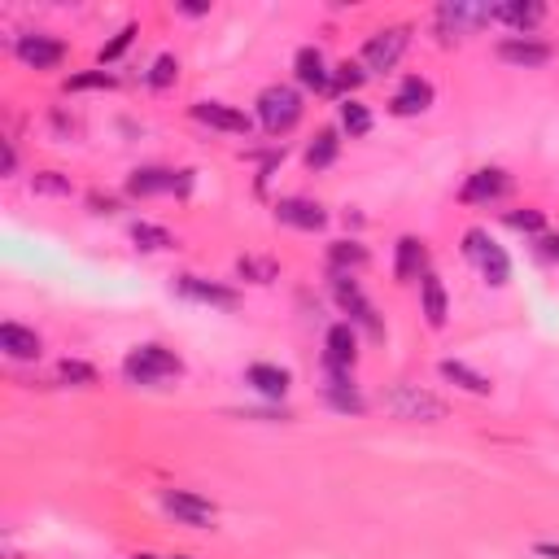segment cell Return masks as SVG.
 <instances>
[{
  "mask_svg": "<svg viewBox=\"0 0 559 559\" xmlns=\"http://www.w3.org/2000/svg\"><path fill=\"white\" fill-rule=\"evenodd\" d=\"M123 376L132 385H166V380L184 376V363H180V354L166 346H136L123 359Z\"/></svg>",
  "mask_w": 559,
  "mask_h": 559,
  "instance_id": "1",
  "label": "cell"
},
{
  "mask_svg": "<svg viewBox=\"0 0 559 559\" xmlns=\"http://www.w3.org/2000/svg\"><path fill=\"white\" fill-rule=\"evenodd\" d=\"M463 254H468V263L477 267L485 276V284H494V289H503V284L511 280V258L490 232H481V228L463 232Z\"/></svg>",
  "mask_w": 559,
  "mask_h": 559,
  "instance_id": "2",
  "label": "cell"
},
{
  "mask_svg": "<svg viewBox=\"0 0 559 559\" xmlns=\"http://www.w3.org/2000/svg\"><path fill=\"white\" fill-rule=\"evenodd\" d=\"M297 118H302V97H297L289 83H271V88L258 92V123H263L271 136L293 132Z\"/></svg>",
  "mask_w": 559,
  "mask_h": 559,
  "instance_id": "3",
  "label": "cell"
},
{
  "mask_svg": "<svg viewBox=\"0 0 559 559\" xmlns=\"http://www.w3.org/2000/svg\"><path fill=\"white\" fill-rule=\"evenodd\" d=\"M385 407L398 415V420H424V424H437L446 415V402L437 394H428L420 385H394L385 398Z\"/></svg>",
  "mask_w": 559,
  "mask_h": 559,
  "instance_id": "4",
  "label": "cell"
},
{
  "mask_svg": "<svg viewBox=\"0 0 559 559\" xmlns=\"http://www.w3.org/2000/svg\"><path fill=\"white\" fill-rule=\"evenodd\" d=\"M407 44H411L407 27L376 31L372 40L363 44V70H367V75H385V70H394L402 62V53H407Z\"/></svg>",
  "mask_w": 559,
  "mask_h": 559,
  "instance_id": "5",
  "label": "cell"
},
{
  "mask_svg": "<svg viewBox=\"0 0 559 559\" xmlns=\"http://www.w3.org/2000/svg\"><path fill=\"white\" fill-rule=\"evenodd\" d=\"M14 53H18V62L31 70H57L66 62V44L44 35V31H22L14 40Z\"/></svg>",
  "mask_w": 559,
  "mask_h": 559,
  "instance_id": "6",
  "label": "cell"
},
{
  "mask_svg": "<svg viewBox=\"0 0 559 559\" xmlns=\"http://www.w3.org/2000/svg\"><path fill=\"white\" fill-rule=\"evenodd\" d=\"M162 507L188 529H210L214 516H219V507H214L210 498L193 494V490H162Z\"/></svg>",
  "mask_w": 559,
  "mask_h": 559,
  "instance_id": "7",
  "label": "cell"
},
{
  "mask_svg": "<svg viewBox=\"0 0 559 559\" xmlns=\"http://www.w3.org/2000/svg\"><path fill=\"white\" fill-rule=\"evenodd\" d=\"M188 171H166V166H140L127 180L132 197H158V193H188Z\"/></svg>",
  "mask_w": 559,
  "mask_h": 559,
  "instance_id": "8",
  "label": "cell"
},
{
  "mask_svg": "<svg viewBox=\"0 0 559 559\" xmlns=\"http://www.w3.org/2000/svg\"><path fill=\"white\" fill-rule=\"evenodd\" d=\"M332 297H337V306L346 311L354 324H363L367 332H376L380 337V319H376V306L363 297V289H359V280L354 276H332Z\"/></svg>",
  "mask_w": 559,
  "mask_h": 559,
  "instance_id": "9",
  "label": "cell"
},
{
  "mask_svg": "<svg viewBox=\"0 0 559 559\" xmlns=\"http://www.w3.org/2000/svg\"><path fill=\"white\" fill-rule=\"evenodd\" d=\"M507 171H498V166H481V171H472L468 180H463L459 197L468 201V206H490V201H503L507 197Z\"/></svg>",
  "mask_w": 559,
  "mask_h": 559,
  "instance_id": "10",
  "label": "cell"
},
{
  "mask_svg": "<svg viewBox=\"0 0 559 559\" xmlns=\"http://www.w3.org/2000/svg\"><path fill=\"white\" fill-rule=\"evenodd\" d=\"M276 219L284 228H297V232H319L328 223V214L311 197H284V201H276Z\"/></svg>",
  "mask_w": 559,
  "mask_h": 559,
  "instance_id": "11",
  "label": "cell"
},
{
  "mask_svg": "<svg viewBox=\"0 0 559 559\" xmlns=\"http://www.w3.org/2000/svg\"><path fill=\"white\" fill-rule=\"evenodd\" d=\"M359 359V337L350 324H332L324 337V372H350Z\"/></svg>",
  "mask_w": 559,
  "mask_h": 559,
  "instance_id": "12",
  "label": "cell"
},
{
  "mask_svg": "<svg viewBox=\"0 0 559 559\" xmlns=\"http://www.w3.org/2000/svg\"><path fill=\"white\" fill-rule=\"evenodd\" d=\"M193 118H197V123H206V127H214V132L249 136V114H241L236 105H223V101H197V105H193Z\"/></svg>",
  "mask_w": 559,
  "mask_h": 559,
  "instance_id": "13",
  "label": "cell"
},
{
  "mask_svg": "<svg viewBox=\"0 0 559 559\" xmlns=\"http://www.w3.org/2000/svg\"><path fill=\"white\" fill-rule=\"evenodd\" d=\"M175 289H180L184 297H193V302L219 306V311H236V306H241V293H236V289H223V284L201 280V276H180V280H175Z\"/></svg>",
  "mask_w": 559,
  "mask_h": 559,
  "instance_id": "14",
  "label": "cell"
},
{
  "mask_svg": "<svg viewBox=\"0 0 559 559\" xmlns=\"http://www.w3.org/2000/svg\"><path fill=\"white\" fill-rule=\"evenodd\" d=\"M498 57H503V62H511V66L533 70V66H546V62H551V44L529 40V35H507V40L498 44Z\"/></svg>",
  "mask_w": 559,
  "mask_h": 559,
  "instance_id": "15",
  "label": "cell"
},
{
  "mask_svg": "<svg viewBox=\"0 0 559 559\" xmlns=\"http://www.w3.org/2000/svg\"><path fill=\"white\" fill-rule=\"evenodd\" d=\"M428 105H433V83L420 79V75H407L398 83L394 101H389V110H394L398 118H411V114H424Z\"/></svg>",
  "mask_w": 559,
  "mask_h": 559,
  "instance_id": "16",
  "label": "cell"
},
{
  "mask_svg": "<svg viewBox=\"0 0 559 559\" xmlns=\"http://www.w3.org/2000/svg\"><path fill=\"white\" fill-rule=\"evenodd\" d=\"M437 22L442 27H455V31H472V27H485L494 22V5H468V0H446L437 9Z\"/></svg>",
  "mask_w": 559,
  "mask_h": 559,
  "instance_id": "17",
  "label": "cell"
},
{
  "mask_svg": "<svg viewBox=\"0 0 559 559\" xmlns=\"http://www.w3.org/2000/svg\"><path fill=\"white\" fill-rule=\"evenodd\" d=\"M0 350H5L14 363H35L44 346H40V337H35L31 328H22V324H0Z\"/></svg>",
  "mask_w": 559,
  "mask_h": 559,
  "instance_id": "18",
  "label": "cell"
},
{
  "mask_svg": "<svg viewBox=\"0 0 559 559\" xmlns=\"http://www.w3.org/2000/svg\"><path fill=\"white\" fill-rule=\"evenodd\" d=\"M324 398H328L337 411H346V415H359V411L367 407L363 394L354 389L350 372H328V380H324Z\"/></svg>",
  "mask_w": 559,
  "mask_h": 559,
  "instance_id": "19",
  "label": "cell"
},
{
  "mask_svg": "<svg viewBox=\"0 0 559 559\" xmlns=\"http://www.w3.org/2000/svg\"><path fill=\"white\" fill-rule=\"evenodd\" d=\"M542 18H546V9L538 5V0H525V5H520V0H507V5H494V22H507V27H516L520 35H525V31H533Z\"/></svg>",
  "mask_w": 559,
  "mask_h": 559,
  "instance_id": "20",
  "label": "cell"
},
{
  "mask_svg": "<svg viewBox=\"0 0 559 559\" xmlns=\"http://www.w3.org/2000/svg\"><path fill=\"white\" fill-rule=\"evenodd\" d=\"M428 249H424V241H415V236H402L398 241V258H394V276L398 280H415V276H428Z\"/></svg>",
  "mask_w": 559,
  "mask_h": 559,
  "instance_id": "21",
  "label": "cell"
},
{
  "mask_svg": "<svg viewBox=\"0 0 559 559\" xmlns=\"http://www.w3.org/2000/svg\"><path fill=\"white\" fill-rule=\"evenodd\" d=\"M245 380H249V385H254L263 398H284V394H289V385H293L289 372H284V367H276V363H254V367L245 372Z\"/></svg>",
  "mask_w": 559,
  "mask_h": 559,
  "instance_id": "22",
  "label": "cell"
},
{
  "mask_svg": "<svg viewBox=\"0 0 559 559\" xmlns=\"http://www.w3.org/2000/svg\"><path fill=\"white\" fill-rule=\"evenodd\" d=\"M297 83H306V88H315V92L332 88V70H328V62H324V53L319 49L297 53Z\"/></svg>",
  "mask_w": 559,
  "mask_h": 559,
  "instance_id": "23",
  "label": "cell"
},
{
  "mask_svg": "<svg viewBox=\"0 0 559 559\" xmlns=\"http://www.w3.org/2000/svg\"><path fill=\"white\" fill-rule=\"evenodd\" d=\"M420 297H424V319H428V328H446V315H450V306H446V289H442V280L428 271V276L420 280Z\"/></svg>",
  "mask_w": 559,
  "mask_h": 559,
  "instance_id": "24",
  "label": "cell"
},
{
  "mask_svg": "<svg viewBox=\"0 0 559 559\" xmlns=\"http://www.w3.org/2000/svg\"><path fill=\"white\" fill-rule=\"evenodd\" d=\"M437 372H442L450 385H459V389H468V394H477V398H485L490 394V376H481V372H472L468 363H459V359H442V367H437Z\"/></svg>",
  "mask_w": 559,
  "mask_h": 559,
  "instance_id": "25",
  "label": "cell"
},
{
  "mask_svg": "<svg viewBox=\"0 0 559 559\" xmlns=\"http://www.w3.org/2000/svg\"><path fill=\"white\" fill-rule=\"evenodd\" d=\"M328 263H332V276H350V271H359L367 263V249L359 241H337L328 249Z\"/></svg>",
  "mask_w": 559,
  "mask_h": 559,
  "instance_id": "26",
  "label": "cell"
},
{
  "mask_svg": "<svg viewBox=\"0 0 559 559\" xmlns=\"http://www.w3.org/2000/svg\"><path fill=\"white\" fill-rule=\"evenodd\" d=\"M337 153H341L337 132H319L311 145H306V166H311V171H324V166L337 162Z\"/></svg>",
  "mask_w": 559,
  "mask_h": 559,
  "instance_id": "27",
  "label": "cell"
},
{
  "mask_svg": "<svg viewBox=\"0 0 559 559\" xmlns=\"http://www.w3.org/2000/svg\"><path fill=\"white\" fill-rule=\"evenodd\" d=\"M132 241H136L140 249H149V254H158V249H171V245H175L171 232L158 228V223H136V228H132Z\"/></svg>",
  "mask_w": 559,
  "mask_h": 559,
  "instance_id": "28",
  "label": "cell"
},
{
  "mask_svg": "<svg viewBox=\"0 0 559 559\" xmlns=\"http://www.w3.org/2000/svg\"><path fill=\"white\" fill-rule=\"evenodd\" d=\"M341 127H346L350 136H367V132H372V114H367V105L341 101Z\"/></svg>",
  "mask_w": 559,
  "mask_h": 559,
  "instance_id": "29",
  "label": "cell"
},
{
  "mask_svg": "<svg viewBox=\"0 0 559 559\" xmlns=\"http://www.w3.org/2000/svg\"><path fill=\"white\" fill-rule=\"evenodd\" d=\"M57 380L62 385H97V367H88L79 359H62L57 363Z\"/></svg>",
  "mask_w": 559,
  "mask_h": 559,
  "instance_id": "30",
  "label": "cell"
},
{
  "mask_svg": "<svg viewBox=\"0 0 559 559\" xmlns=\"http://www.w3.org/2000/svg\"><path fill=\"white\" fill-rule=\"evenodd\" d=\"M175 75H180V62H175V53H162V57H153V66H149V88H171Z\"/></svg>",
  "mask_w": 559,
  "mask_h": 559,
  "instance_id": "31",
  "label": "cell"
},
{
  "mask_svg": "<svg viewBox=\"0 0 559 559\" xmlns=\"http://www.w3.org/2000/svg\"><path fill=\"white\" fill-rule=\"evenodd\" d=\"M31 188H35V193H44V197H70V180L62 171H35Z\"/></svg>",
  "mask_w": 559,
  "mask_h": 559,
  "instance_id": "32",
  "label": "cell"
},
{
  "mask_svg": "<svg viewBox=\"0 0 559 559\" xmlns=\"http://www.w3.org/2000/svg\"><path fill=\"white\" fill-rule=\"evenodd\" d=\"M236 271H241L245 280H254V284H271L280 276V267L271 263V258H241V263H236Z\"/></svg>",
  "mask_w": 559,
  "mask_h": 559,
  "instance_id": "33",
  "label": "cell"
},
{
  "mask_svg": "<svg viewBox=\"0 0 559 559\" xmlns=\"http://www.w3.org/2000/svg\"><path fill=\"white\" fill-rule=\"evenodd\" d=\"M363 79H367L363 62H341L337 70H332V88H341V92H354V88H363Z\"/></svg>",
  "mask_w": 559,
  "mask_h": 559,
  "instance_id": "34",
  "label": "cell"
},
{
  "mask_svg": "<svg viewBox=\"0 0 559 559\" xmlns=\"http://www.w3.org/2000/svg\"><path fill=\"white\" fill-rule=\"evenodd\" d=\"M507 223H511L516 232H542V223H546V219H542V210H529V206H525V210H511V214H507Z\"/></svg>",
  "mask_w": 559,
  "mask_h": 559,
  "instance_id": "35",
  "label": "cell"
},
{
  "mask_svg": "<svg viewBox=\"0 0 559 559\" xmlns=\"http://www.w3.org/2000/svg\"><path fill=\"white\" fill-rule=\"evenodd\" d=\"M132 40H136V27H132V22H127V27L118 31L114 40L101 49V62H114V57H123V53H127V44H132Z\"/></svg>",
  "mask_w": 559,
  "mask_h": 559,
  "instance_id": "36",
  "label": "cell"
},
{
  "mask_svg": "<svg viewBox=\"0 0 559 559\" xmlns=\"http://www.w3.org/2000/svg\"><path fill=\"white\" fill-rule=\"evenodd\" d=\"M70 92H83V88H114V75H105V70H88V75H75L66 83Z\"/></svg>",
  "mask_w": 559,
  "mask_h": 559,
  "instance_id": "37",
  "label": "cell"
},
{
  "mask_svg": "<svg viewBox=\"0 0 559 559\" xmlns=\"http://www.w3.org/2000/svg\"><path fill=\"white\" fill-rule=\"evenodd\" d=\"M538 249H542V258H551V263H559V236H542Z\"/></svg>",
  "mask_w": 559,
  "mask_h": 559,
  "instance_id": "38",
  "label": "cell"
},
{
  "mask_svg": "<svg viewBox=\"0 0 559 559\" xmlns=\"http://www.w3.org/2000/svg\"><path fill=\"white\" fill-rule=\"evenodd\" d=\"M92 210H97V214H110V210H114V197H101V193H97V197H92Z\"/></svg>",
  "mask_w": 559,
  "mask_h": 559,
  "instance_id": "39",
  "label": "cell"
},
{
  "mask_svg": "<svg viewBox=\"0 0 559 559\" xmlns=\"http://www.w3.org/2000/svg\"><path fill=\"white\" fill-rule=\"evenodd\" d=\"M14 166H18V153H14V145L5 140V175H14Z\"/></svg>",
  "mask_w": 559,
  "mask_h": 559,
  "instance_id": "40",
  "label": "cell"
},
{
  "mask_svg": "<svg viewBox=\"0 0 559 559\" xmlns=\"http://www.w3.org/2000/svg\"><path fill=\"white\" fill-rule=\"evenodd\" d=\"M538 555H542V559H559V546H555V542H542Z\"/></svg>",
  "mask_w": 559,
  "mask_h": 559,
  "instance_id": "41",
  "label": "cell"
},
{
  "mask_svg": "<svg viewBox=\"0 0 559 559\" xmlns=\"http://www.w3.org/2000/svg\"><path fill=\"white\" fill-rule=\"evenodd\" d=\"M188 18H201V14H210V5H180Z\"/></svg>",
  "mask_w": 559,
  "mask_h": 559,
  "instance_id": "42",
  "label": "cell"
},
{
  "mask_svg": "<svg viewBox=\"0 0 559 559\" xmlns=\"http://www.w3.org/2000/svg\"><path fill=\"white\" fill-rule=\"evenodd\" d=\"M171 559H193V555H171Z\"/></svg>",
  "mask_w": 559,
  "mask_h": 559,
  "instance_id": "43",
  "label": "cell"
},
{
  "mask_svg": "<svg viewBox=\"0 0 559 559\" xmlns=\"http://www.w3.org/2000/svg\"><path fill=\"white\" fill-rule=\"evenodd\" d=\"M136 559H153V555H136Z\"/></svg>",
  "mask_w": 559,
  "mask_h": 559,
  "instance_id": "44",
  "label": "cell"
}]
</instances>
